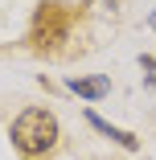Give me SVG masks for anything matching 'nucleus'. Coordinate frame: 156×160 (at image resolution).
<instances>
[{
  "label": "nucleus",
  "mask_w": 156,
  "mask_h": 160,
  "mask_svg": "<svg viewBox=\"0 0 156 160\" xmlns=\"http://www.w3.org/2000/svg\"><path fill=\"white\" fill-rule=\"evenodd\" d=\"M13 148L21 152V160H45L53 148H58V119L49 107H25L17 119H13Z\"/></svg>",
  "instance_id": "obj_1"
},
{
  "label": "nucleus",
  "mask_w": 156,
  "mask_h": 160,
  "mask_svg": "<svg viewBox=\"0 0 156 160\" xmlns=\"http://www.w3.org/2000/svg\"><path fill=\"white\" fill-rule=\"evenodd\" d=\"M70 25H74V8L62 4V0H41L33 25H29V45L33 49H58L62 41L70 37Z\"/></svg>",
  "instance_id": "obj_2"
},
{
  "label": "nucleus",
  "mask_w": 156,
  "mask_h": 160,
  "mask_svg": "<svg viewBox=\"0 0 156 160\" xmlns=\"http://www.w3.org/2000/svg\"><path fill=\"white\" fill-rule=\"evenodd\" d=\"M86 123L95 127V132H103L107 140H115L119 148H128V152H140V140H136L132 132H123V127H111V123H107V119H99L95 111H86Z\"/></svg>",
  "instance_id": "obj_3"
},
{
  "label": "nucleus",
  "mask_w": 156,
  "mask_h": 160,
  "mask_svg": "<svg viewBox=\"0 0 156 160\" xmlns=\"http://www.w3.org/2000/svg\"><path fill=\"white\" fill-rule=\"evenodd\" d=\"M70 90H74V94H82V99H103V94H111V78H107V74L70 78Z\"/></svg>",
  "instance_id": "obj_4"
},
{
  "label": "nucleus",
  "mask_w": 156,
  "mask_h": 160,
  "mask_svg": "<svg viewBox=\"0 0 156 160\" xmlns=\"http://www.w3.org/2000/svg\"><path fill=\"white\" fill-rule=\"evenodd\" d=\"M140 70L148 74V86L156 90V58H148V53H140Z\"/></svg>",
  "instance_id": "obj_5"
},
{
  "label": "nucleus",
  "mask_w": 156,
  "mask_h": 160,
  "mask_svg": "<svg viewBox=\"0 0 156 160\" xmlns=\"http://www.w3.org/2000/svg\"><path fill=\"white\" fill-rule=\"evenodd\" d=\"M152 29H156V12H152Z\"/></svg>",
  "instance_id": "obj_6"
}]
</instances>
